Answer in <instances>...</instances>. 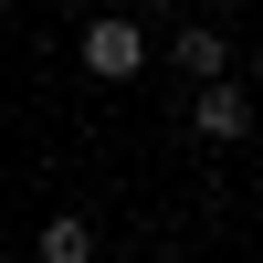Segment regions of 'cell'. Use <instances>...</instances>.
<instances>
[{
	"mask_svg": "<svg viewBox=\"0 0 263 263\" xmlns=\"http://www.w3.org/2000/svg\"><path fill=\"white\" fill-rule=\"evenodd\" d=\"M137 63H147V32H137V21H84V74L137 84Z\"/></svg>",
	"mask_w": 263,
	"mask_h": 263,
	"instance_id": "6da1fadb",
	"label": "cell"
},
{
	"mask_svg": "<svg viewBox=\"0 0 263 263\" xmlns=\"http://www.w3.org/2000/svg\"><path fill=\"white\" fill-rule=\"evenodd\" d=\"M168 63H179L190 84L232 74V32H221V21H179V32H168Z\"/></svg>",
	"mask_w": 263,
	"mask_h": 263,
	"instance_id": "7a4b0ae2",
	"label": "cell"
},
{
	"mask_svg": "<svg viewBox=\"0 0 263 263\" xmlns=\"http://www.w3.org/2000/svg\"><path fill=\"white\" fill-rule=\"evenodd\" d=\"M190 126H200L211 147H232V137H242V126H253V95H232V84L211 74V84H200V105H190Z\"/></svg>",
	"mask_w": 263,
	"mask_h": 263,
	"instance_id": "3957f363",
	"label": "cell"
},
{
	"mask_svg": "<svg viewBox=\"0 0 263 263\" xmlns=\"http://www.w3.org/2000/svg\"><path fill=\"white\" fill-rule=\"evenodd\" d=\"M42 253H53V263H84V253H95V232H84V221H53V232H42Z\"/></svg>",
	"mask_w": 263,
	"mask_h": 263,
	"instance_id": "277c9868",
	"label": "cell"
}]
</instances>
